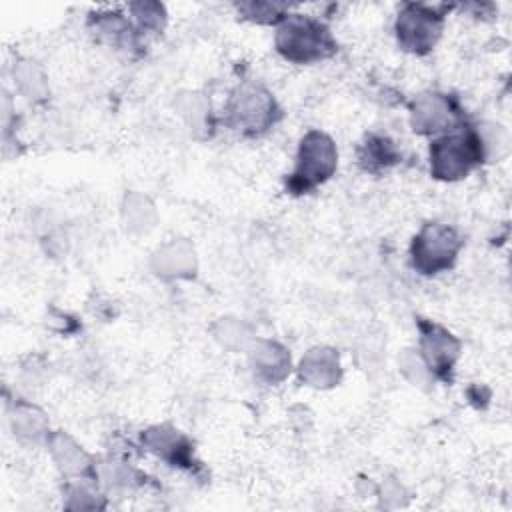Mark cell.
I'll return each instance as SVG.
<instances>
[{"label": "cell", "instance_id": "8992f818", "mask_svg": "<svg viewBox=\"0 0 512 512\" xmlns=\"http://www.w3.org/2000/svg\"><path fill=\"white\" fill-rule=\"evenodd\" d=\"M444 16L446 12L438 6L404 4L394 24L398 46L408 54H428L442 36Z\"/></svg>", "mask_w": 512, "mask_h": 512}, {"label": "cell", "instance_id": "ba28073f", "mask_svg": "<svg viewBox=\"0 0 512 512\" xmlns=\"http://www.w3.org/2000/svg\"><path fill=\"white\" fill-rule=\"evenodd\" d=\"M464 124L458 102L442 92H424L410 104V126L422 136H440Z\"/></svg>", "mask_w": 512, "mask_h": 512}, {"label": "cell", "instance_id": "2e32d148", "mask_svg": "<svg viewBox=\"0 0 512 512\" xmlns=\"http://www.w3.org/2000/svg\"><path fill=\"white\" fill-rule=\"evenodd\" d=\"M10 424H12L14 436L26 444H36L40 440H48L50 436L46 414L38 406H32L28 402L14 404V410L10 414Z\"/></svg>", "mask_w": 512, "mask_h": 512}, {"label": "cell", "instance_id": "7c38bea8", "mask_svg": "<svg viewBox=\"0 0 512 512\" xmlns=\"http://www.w3.org/2000/svg\"><path fill=\"white\" fill-rule=\"evenodd\" d=\"M250 366L264 384H280L290 374V352L276 340L256 338L250 344Z\"/></svg>", "mask_w": 512, "mask_h": 512}, {"label": "cell", "instance_id": "30bf717a", "mask_svg": "<svg viewBox=\"0 0 512 512\" xmlns=\"http://www.w3.org/2000/svg\"><path fill=\"white\" fill-rule=\"evenodd\" d=\"M298 376L310 388H318V390L334 388L342 378L338 352L330 346L310 348L298 364Z\"/></svg>", "mask_w": 512, "mask_h": 512}, {"label": "cell", "instance_id": "7402d4cb", "mask_svg": "<svg viewBox=\"0 0 512 512\" xmlns=\"http://www.w3.org/2000/svg\"><path fill=\"white\" fill-rule=\"evenodd\" d=\"M400 370L404 372V376L414 384V386H426L432 384L434 378L428 372L426 364L422 362L418 350H404L402 358H400Z\"/></svg>", "mask_w": 512, "mask_h": 512}, {"label": "cell", "instance_id": "9a60e30c", "mask_svg": "<svg viewBox=\"0 0 512 512\" xmlns=\"http://www.w3.org/2000/svg\"><path fill=\"white\" fill-rule=\"evenodd\" d=\"M402 158L398 144L386 134H368L358 148V164L370 174H380L396 166Z\"/></svg>", "mask_w": 512, "mask_h": 512}, {"label": "cell", "instance_id": "ac0fdd59", "mask_svg": "<svg viewBox=\"0 0 512 512\" xmlns=\"http://www.w3.org/2000/svg\"><path fill=\"white\" fill-rule=\"evenodd\" d=\"M132 24L140 34L162 32L166 24V10L158 2H134L128 6Z\"/></svg>", "mask_w": 512, "mask_h": 512}, {"label": "cell", "instance_id": "8fae6325", "mask_svg": "<svg viewBox=\"0 0 512 512\" xmlns=\"http://www.w3.org/2000/svg\"><path fill=\"white\" fill-rule=\"evenodd\" d=\"M46 444L56 468L66 478H80V476L98 478V470H96L98 466L94 464L92 456L66 432H50Z\"/></svg>", "mask_w": 512, "mask_h": 512}, {"label": "cell", "instance_id": "7a4b0ae2", "mask_svg": "<svg viewBox=\"0 0 512 512\" xmlns=\"http://www.w3.org/2000/svg\"><path fill=\"white\" fill-rule=\"evenodd\" d=\"M486 158L482 134L462 124L430 142V174L442 182H458L478 168Z\"/></svg>", "mask_w": 512, "mask_h": 512}, {"label": "cell", "instance_id": "d6986e66", "mask_svg": "<svg viewBox=\"0 0 512 512\" xmlns=\"http://www.w3.org/2000/svg\"><path fill=\"white\" fill-rule=\"evenodd\" d=\"M236 10L242 20L256 22V24H272V26H278L290 12L286 4H276V2H240L236 4Z\"/></svg>", "mask_w": 512, "mask_h": 512}, {"label": "cell", "instance_id": "277c9868", "mask_svg": "<svg viewBox=\"0 0 512 512\" xmlns=\"http://www.w3.org/2000/svg\"><path fill=\"white\" fill-rule=\"evenodd\" d=\"M338 168V148L334 140L320 130H308L298 144L296 162L286 188L292 194H308L328 182Z\"/></svg>", "mask_w": 512, "mask_h": 512}, {"label": "cell", "instance_id": "52a82bcc", "mask_svg": "<svg viewBox=\"0 0 512 512\" xmlns=\"http://www.w3.org/2000/svg\"><path fill=\"white\" fill-rule=\"evenodd\" d=\"M418 332H420V342H418V354L422 362L426 364L428 372L432 374L434 380H444L448 382L452 378L454 366L460 358L462 344L460 340L448 332L444 326L418 318Z\"/></svg>", "mask_w": 512, "mask_h": 512}, {"label": "cell", "instance_id": "9c48e42d", "mask_svg": "<svg viewBox=\"0 0 512 512\" xmlns=\"http://www.w3.org/2000/svg\"><path fill=\"white\" fill-rule=\"evenodd\" d=\"M142 446L170 466H178V468L194 466L192 442L174 426L162 424V426L148 428L146 432H142Z\"/></svg>", "mask_w": 512, "mask_h": 512}, {"label": "cell", "instance_id": "5b68a950", "mask_svg": "<svg viewBox=\"0 0 512 512\" xmlns=\"http://www.w3.org/2000/svg\"><path fill=\"white\" fill-rule=\"evenodd\" d=\"M464 242L458 230L444 222L424 224L410 244V264L422 276H436L450 270Z\"/></svg>", "mask_w": 512, "mask_h": 512}, {"label": "cell", "instance_id": "ffe728a7", "mask_svg": "<svg viewBox=\"0 0 512 512\" xmlns=\"http://www.w3.org/2000/svg\"><path fill=\"white\" fill-rule=\"evenodd\" d=\"M216 340L226 348H244L252 344V336L248 326L238 318H220L214 326Z\"/></svg>", "mask_w": 512, "mask_h": 512}, {"label": "cell", "instance_id": "6da1fadb", "mask_svg": "<svg viewBox=\"0 0 512 512\" xmlns=\"http://www.w3.org/2000/svg\"><path fill=\"white\" fill-rule=\"evenodd\" d=\"M274 46L292 64H316L336 54L338 42L320 18L288 12L276 26Z\"/></svg>", "mask_w": 512, "mask_h": 512}, {"label": "cell", "instance_id": "e0dca14e", "mask_svg": "<svg viewBox=\"0 0 512 512\" xmlns=\"http://www.w3.org/2000/svg\"><path fill=\"white\" fill-rule=\"evenodd\" d=\"M14 82L28 102H42L48 94L46 74L32 60H20L14 66Z\"/></svg>", "mask_w": 512, "mask_h": 512}, {"label": "cell", "instance_id": "44dd1931", "mask_svg": "<svg viewBox=\"0 0 512 512\" xmlns=\"http://www.w3.org/2000/svg\"><path fill=\"white\" fill-rule=\"evenodd\" d=\"M124 222L128 226V230L134 232H146L148 228H152L154 224V206L146 200V204L142 206V210H136V202H134V194L130 192L124 200Z\"/></svg>", "mask_w": 512, "mask_h": 512}, {"label": "cell", "instance_id": "3957f363", "mask_svg": "<svg viewBox=\"0 0 512 512\" xmlns=\"http://www.w3.org/2000/svg\"><path fill=\"white\" fill-rule=\"evenodd\" d=\"M282 118L274 94L256 82L238 84L224 106V122L244 136H260Z\"/></svg>", "mask_w": 512, "mask_h": 512}, {"label": "cell", "instance_id": "5bb4252c", "mask_svg": "<svg viewBox=\"0 0 512 512\" xmlns=\"http://www.w3.org/2000/svg\"><path fill=\"white\" fill-rule=\"evenodd\" d=\"M90 26L94 34L112 48L134 50L140 44V32L132 20L120 12H96L90 16Z\"/></svg>", "mask_w": 512, "mask_h": 512}, {"label": "cell", "instance_id": "4fadbf2b", "mask_svg": "<svg viewBox=\"0 0 512 512\" xmlns=\"http://www.w3.org/2000/svg\"><path fill=\"white\" fill-rule=\"evenodd\" d=\"M152 270L166 280L192 278L198 268L196 252L186 240H170L152 254Z\"/></svg>", "mask_w": 512, "mask_h": 512}]
</instances>
